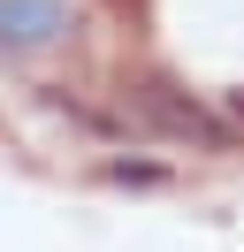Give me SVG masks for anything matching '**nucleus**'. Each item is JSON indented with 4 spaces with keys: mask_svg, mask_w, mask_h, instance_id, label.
Listing matches in <instances>:
<instances>
[{
    "mask_svg": "<svg viewBox=\"0 0 244 252\" xmlns=\"http://www.w3.org/2000/svg\"><path fill=\"white\" fill-rule=\"evenodd\" d=\"M69 31V0H0V46L8 54H38Z\"/></svg>",
    "mask_w": 244,
    "mask_h": 252,
    "instance_id": "nucleus-1",
    "label": "nucleus"
}]
</instances>
